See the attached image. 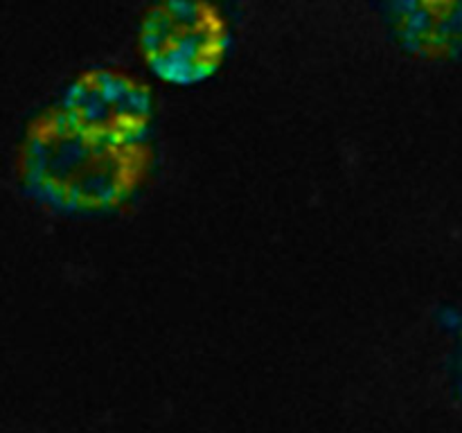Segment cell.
I'll use <instances>...</instances> for the list:
<instances>
[{
	"instance_id": "cell-2",
	"label": "cell",
	"mask_w": 462,
	"mask_h": 433,
	"mask_svg": "<svg viewBox=\"0 0 462 433\" xmlns=\"http://www.w3.org/2000/svg\"><path fill=\"white\" fill-rule=\"evenodd\" d=\"M226 48V27L208 5L170 3L143 23V50L156 75L192 84L210 75Z\"/></svg>"
},
{
	"instance_id": "cell-3",
	"label": "cell",
	"mask_w": 462,
	"mask_h": 433,
	"mask_svg": "<svg viewBox=\"0 0 462 433\" xmlns=\"http://www.w3.org/2000/svg\"><path fill=\"white\" fill-rule=\"evenodd\" d=\"M63 120L97 143L134 147L152 122V97L147 88L120 72H84L68 86Z\"/></svg>"
},
{
	"instance_id": "cell-4",
	"label": "cell",
	"mask_w": 462,
	"mask_h": 433,
	"mask_svg": "<svg viewBox=\"0 0 462 433\" xmlns=\"http://www.w3.org/2000/svg\"><path fill=\"white\" fill-rule=\"evenodd\" d=\"M391 12L388 21L411 50L442 57L462 48V3H400Z\"/></svg>"
},
{
	"instance_id": "cell-5",
	"label": "cell",
	"mask_w": 462,
	"mask_h": 433,
	"mask_svg": "<svg viewBox=\"0 0 462 433\" xmlns=\"http://www.w3.org/2000/svg\"><path fill=\"white\" fill-rule=\"evenodd\" d=\"M451 327H454L456 334H458V352H456L454 377H456V388H458V392L462 395V316H454Z\"/></svg>"
},
{
	"instance_id": "cell-1",
	"label": "cell",
	"mask_w": 462,
	"mask_h": 433,
	"mask_svg": "<svg viewBox=\"0 0 462 433\" xmlns=\"http://www.w3.org/2000/svg\"><path fill=\"white\" fill-rule=\"evenodd\" d=\"M125 147L97 143L59 117L54 129H39L27 152V183L41 201L61 207H102L117 201L134 180Z\"/></svg>"
}]
</instances>
